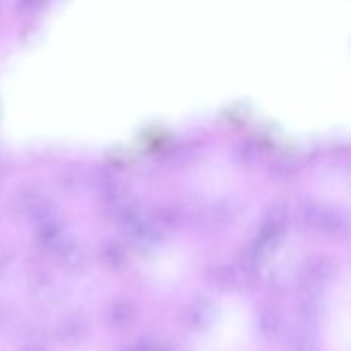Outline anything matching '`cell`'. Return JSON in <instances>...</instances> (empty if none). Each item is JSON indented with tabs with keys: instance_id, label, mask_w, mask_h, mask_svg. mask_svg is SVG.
<instances>
[{
	"instance_id": "cell-1",
	"label": "cell",
	"mask_w": 351,
	"mask_h": 351,
	"mask_svg": "<svg viewBox=\"0 0 351 351\" xmlns=\"http://www.w3.org/2000/svg\"><path fill=\"white\" fill-rule=\"evenodd\" d=\"M350 274H341L329 288L326 295L324 311H322V332L328 341H348L350 335Z\"/></svg>"
}]
</instances>
